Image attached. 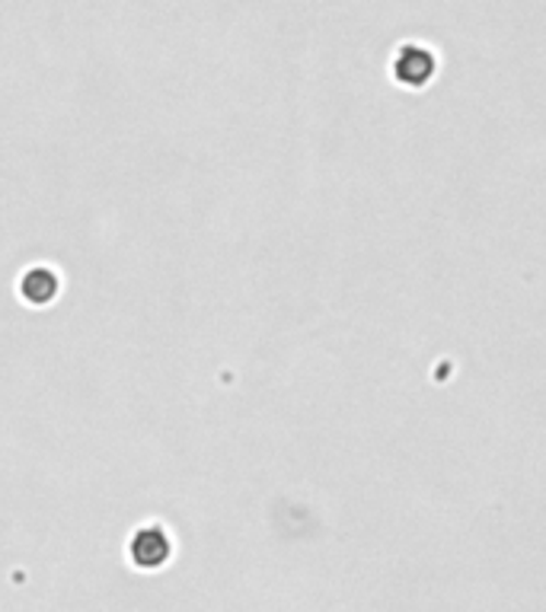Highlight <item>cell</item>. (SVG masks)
I'll use <instances>...</instances> for the list:
<instances>
[{
  "instance_id": "1",
  "label": "cell",
  "mask_w": 546,
  "mask_h": 612,
  "mask_svg": "<svg viewBox=\"0 0 546 612\" xmlns=\"http://www.w3.org/2000/svg\"><path fill=\"white\" fill-rule=\"evenodd\" d=\"M132 549H135V558L145 562V565H157V562H163L167 552H170L167 530H160V527H145V530H138L135 540H132Z\"/></svg>"
}]
</instances>
